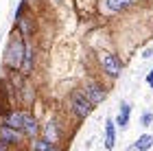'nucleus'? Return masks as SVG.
<instances>
[{
    "label": "nucleus",
    "mask_w": 153,
    "mask_h": 151,
    "mask_svg": "<svg viewBox=\"0 0 153 151\" xmlns=\"http://www.w3.org/2000/svg\"><path fill=\"white\" fill-rule=\"evenodd\" d=\"M26 44H29V42H26L24 37H20L16 31L9 35V42H7L4 55H2V64H4L7 70H11V72L20 70V66H22V61H24Z\"/></svg>",
    "instance_id": "f257e3e1"
},
{
    "label": "nucleus",
    "mask_w": 153,
    "mask_h": 151,
    "mask_svg": "<svg viewBox=\"0 0 153 151\" xmlns=\"http://www.w3.org/2000/svg\"><path fill=\"white\" fill-rule=\"evenodd\" d=\"M92 107L94 105L83 97L79 90L70 94V109H72V114L76 116V118H88V116L92 114Z\"/></svg>",
    "instance_id": "f03ea898"
},
{
    "label": "nucleus",
    "mask_w": 153,
    "mask_h": 151,
    "mask_svg": "<svg viewBox=\"0 0 153 151\" xmlns=\"http://www.w3.org/2000/svg\"><path fill=\"white\" fill-rule=\"evenodd\" d=\"M81 94H83L90 103H92V105H99V103H103V101L107 99L105 88H103L101 83H96V81H85V83H83Z\"/></svg>",
    "instance_id": "7ed1b4c3"
},
{
    "label": "nucleus",
    "mask_w": 153,
    "mask_h": 151,
    "mask_svg": "<svg viewBox=\"0 0 153 151\" xmlns=\"http://www.w3.org/2000/svg\"><path fill=\"white\" fill-rule=\"evenodd\" d=\"M20 132H22L26 138H37L42 134V125L37 121V116H33L29 109H22V127H20Z\"/></svg>",
    "instance_id": "20e7f679"
},
{
    "label": "nucleus",
    "mask_w": 153,
    "mask_h": 151,
    "mask_svg": "<svg viewBox=\"0 0 153 151\" xmlns=\"http://www.w3.org/2000/svg\"><path fill=\"white\" fill-rule=\"evenodd\" d=\"M35 31H37V22H35V18H33L31 13H24L22 18L16 20V33L20 37H24L26 42H29V37L35 35Z\"/></svg>",
    "instance_id": "39448f33"
},
{
    "label": "nucleus",
    "mask_w": 153,
    "mask_h": 151,
    "mask_svg": "<svg viewBox=\"0 0 153 151\" xmlns=\"http://www.w3.org/2000/svg\"><path fill=\"white\" fill-rule=\"evenodd\" d=\"M26 138L24 134H20L18 129H11V127H7L0 123V142H2L4 147H18V145H22V140Z\"/></svg>",
    "instance_id": "423d86ee"
},
{
    "label": "nucleus",
    "mask_w": 153,
    "mask_h": 151,
    "mask_svg": "<svg viewBox=\"0 0 153 151\" xmlns=\"http://www.w3.org/2000/svg\"><path fill=\"white\" fill-rule=\"evenodd\" d=\"M39 136H42L44 140L53 142V145H57V142L61 140V127H59V121H57V118H48Z\"/></svg>",
    "instance_id": "0eeeda50"
},
{
    "label": "nucleus",
    "mask_w": 153,
    "mask_h": 151,
    "mask_svg": "<svg viewBox=\"0 0 153 151\" xmlns=\"http://www.w3.org/2000/svg\"><path fill=\"white\" fill-rule=\"evenodd\" d=\"M103 70H105L109 77H118L123 70V64H120V59L116 57V55H103Z\"/></svg>",
    "instance_id": "6e6552de"
},
{
    "label": "nucleus",
    "mask_w": 153,
    "mask_h": 151,
    "mask_svg": "<svg viewBox=\"0 0 153 151\" xmlns=\"http://www.w3.org/2000/svg\"><path fill=\"white\" fill-rule=\"evenodd\" d=\"M29 149H31V151H61L57 145H53V142L44 140L42 136H37V138H31V142H29Z\"/></svg>",
    "instance_id": "1a4fd4ad"
},
{
    "label": "nucleus",
    "mask_w": 153,
    "mask_h": 151,
    "mask_svg": "<svg viewBox=\"0 0 153 151\" xmlns=\"http://www.w3.org/2000/svg\"><path fill=\"white\" fill-rule=\"evenodd\" d=\"M33 68H35V51H33L31 44H26V53H24L22 66H20V72H22V74H31Z\"/></svg>",
    "instance_id": "9d476101"
},
{
    "label": "nucleus",
    "mask_w": 153,
    "mask_h": 151,
    "mask_svg": "<svg viewBox=\"0 0 153 151\" xmlns=\"http://www.w3.org/2000/svg\"><path fill=\"white\" fill-rule=\"evenodd\" d=\"M114 145H116V125L112 118H107L105 121V149L112 151Z\"/></svg>",
    "instance_id": "9b49d317"
},
{
    "label": "nucleus",
    "mask_w": 153,
    "mask_h": 151,
    "mask_svg": "<svg viewBox=\"0 0 153 151\" xmlns=\"http://www.w3.org/2000/svg\"><path fill=\"white\" fill-rule=\"evenodd\" d=\"M151 147H153V136H151V134H142L140 138L136 140L134 151H149Z\"/></svg>",
    "instance_id": "f8f14e48"
},
{
    "label": "nucleus",
    "mask_w": 153,
    "mask_h": 151,
    "mask_svg": "<svg viewBox=\"0 0 153 151\" xmlns=\"http://www.w3.org/2000/svg\"><path fill=\"white\" fill-rule=\"evenodd\" d=\"M134 2V0H105V9L107 11H123Z\"/></svg>",
    "instance_id": "ddd939ff"
},
{
    "label": "nucleus",
    "mask_w": 153,
    "mask_h": 151,
    "mask_svg": "<svg viewBox=\"0 0 153 151\" xmlns=\"http://www.w3.org/2000/svg\"><path fill=\"white\" fill-rule=\"evenodd\" d=\"M129 114H131V105L129 103H120V114H118V125L120 127H127L129 125Z\"/></svg>",
    "instance_id": "4468645a"
},
{
    "label": "nucleus",
    "mask_w": 153,
    "mask_h": 151,
    "mask_svg": "<svg viewBox=\"0 0 153 151\" xmlns=\"http://www.w3.org/2000/svg\"><path fill=\"white\" fill-rule=\"evenodd\" d=\"M26 11H29V2H26V0H20V2H18V9H16V13H13V18H22L24 16V13Z\"/></svg>",
    "instance_id": "2eb2a0df"
},
{
    "label": "nucleus",
    "mask_w": 153,
    "mask_h": 151,
    "mask_svg": "<svg viewBox=\"0 0 153 151\" xmlns=\"http://www.w3.org/2000/svg\"><path fill=\"white\" fill-rule=\"evenodd\" d=\"M140 123H142V127H149L151 123H153V114H151V112H142V118H140Z\"/></svg>",
    "instance_id": "dca6fc26"
},
{
    "label": "nucleus",
    "mask_w": 153,
    "mask_h": 151,
    "mask_svg": "<svg viewBox=\"0 0 153 151\" xmlns=\"http://www.w3.org/2000/svg\"><path fill=\"white\" fill-rule=\"evenodd\" d=\"M147 83H149V88H153V70L147 74Z\"/></svg>",
    "instance_id": "f3484780"
},
{
    "label": "nucleus",
    "mask_w": 153,
    "mask_h": 151,
    "mask_svg": "<svg viewBox=\"0 0 153 151\" xmlns=\"http://www.w3.org/2000/svg\"><path fill=\"white\" fill-rule=\"evenodd\" d=\"M151 53H153L151 48H147V51H142V57H151Z\"/></svg>",
    "instance_id": "a211bd4d"
},
{
    "label": "nucleus",
    "mask_w": 153,
    "mask_h": 151,
    "mask_svg": "<svg viewBox=\"0 0 153 151\" xmlns=\"http://www.w3.org/2000/svg\"><path fill=\"white\" fill-rule=\"evenodd\" d=\"M26 2H29V7H31V4H39L42 0H26Z\"/></svg>",
    "instance_id": "6ab92c4d"
},
{
    "label": "nucleus",
    "mask_w": 153,
    "mask_h": 151,
    "mask_svg": "<svg viewBox=\"0 0 153 151\" xmlns=\"http://www.w3.org/2000/svg\"><path fill=\"white\" fill-rule=\"evenodd\" d=\"M0 151H9V147H4L2 142H0Z\"/></svg>",
    "instance_id": "aec40b11"
},
{
    "label": "nucleus",
    "mask_w": 153,
    "mask_h": 151,
    "mask_svg": "<svg viewBox=\"0 0 153 151\" xmlns=\"http://www.w3.org/2000/svg\"><path fill=\"white\" fill-rule=\"evenodd\" d=\"M0 44H2V33H0Z\"/></svg>",
    "instance_id": "412c9836"
}]
</instances>
